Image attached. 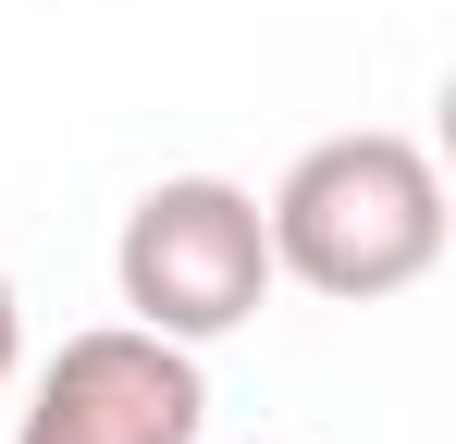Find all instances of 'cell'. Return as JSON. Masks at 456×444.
I'll use <instances>...</instances> for the list:
<instances>
[{"label":"cell","mask_w":456,"mask_h":444,"mask_svg":"<svg viewBox=\"0 0 456 444\" xmlns=\"http://www.w3.org/2000/svg\"><path fill=\"white\" fill-rule=\"evenodd\" d=\"M272 222V284H308L333 308H370V296L432 284L444 259V160L395 124L358 136H321L284 160V185L259 198Z\"/></svg>","instance_id":"6da1fadb"},{"label":"cell","mask_w":456,"mask_h":444,"mask_svg":"<svg viewBox=\"0 0 456 444\" xmlns=\"http://www.w3.org/2000/svg\"><path fill=\"white\" fill-rule=\"evenodd\" d=\"M111 284H124V308L149 333L223 346L272 296V222H259V198L234 173H160L124 210V234H111Z\"/></svg>","instance_id":"7a4b0ae2"},{"label":"cell","mask_w":456,"mask_h":444,"mask_svg":"<svg viewBox=\"0 0 456 444\" xmlns=\"http://www.w3.org/2000/svg\"><path fill=\"white\" fill-rule=\"evenodd\" d=\"M12 444H210V370L149 321L62 333V358L12 407Z\"/></svg>","instance_id":"3957f363"},{"label":"cell","mask_w":456,"mask_h":444,"mask_svg":"<svg viewBox=\"0 0 456 444\" xmlns=\"http://www.w3.org/2000/svg\"><path fill=\"white\" fill-rule=\"evenodd\" d=\"M12 358H25V308H12V272H0V395H12Z\"/></svg>","instance_id":"277c9868"}]
</instances>
